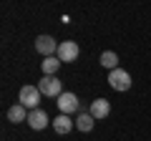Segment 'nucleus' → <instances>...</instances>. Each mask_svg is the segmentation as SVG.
<instances>
[{"mask_svg":"<svg viewBox=\"0 0 151 141\" xmlns=\"http://www.w3.org/2000/svg\"><path fill=\"white\" fill-rule=\"evenodd\" d=\"M38 91L43 93V96H48V98H58L60 93H63V83L55 76H43L38 81Z\"/></svg>","mask_w":151,"mask_h":141,"instance_id":"1","label":"nucleus"},{"mask_svg":"<svg viewBox=\"0 0 151 141\" xmlns=\"http://www.w3.org/2000/svg\"><path fill=\"white\" fill-rule=\"evenodd\" d=\"M108 86L113 88V91H129L131 88V73L124 68H116L108 73Z\"/></svg>","mask_w":151,"mask_h":141,"instance_id":"2","label":"nucleus"},{"mask_svg":"<svg viewBox=\"0 0 151 141\" xmlns=\"http://www.w3.org/2000/svg\"><path fill=\"white\" fill-rule=\"evenodd\" d=\"M40 96H43V93L38 91V86H23L20 93H18V101H20L25 109H33V111H35L38 103H40Z\"/></svg>","mask_w":151,"mask_h":141,"instance_id":"3","label":"nucleus"},{"mask_svg":"<svg viewBox=\"0 0 151 141\" xmlns=\"http://www.w3.org/2000/svg\"><path fill=\"white\" fill-rule=\"evenodd\" d=\"M78 53H81V48H78V43L76 40H63V43L58 45V60L60 63H76L78 60Z\"/></svg>","mask_w":151,"mask_h":141,"instance_id":"4","label":"nucleus"},{"mask_svg":"<svg viewBox=\"0 0 151 141\" xmlns=\"http://www.w3.org/2000/svg\"><path fill=\"white\" fill-rule=\"evenodd\" d=\"M58 45L60 43H55L53 35H38L35 38V50L40 55H45V58H50L53 53H58Z\"/></svg>","mask_w":151,"mask_h":141,"instance_id":"5","label":"nucleus"},{"mask_svg":"<svg viewBox=\"0 0 151 141\" xmlns=\"http://www.w3.org/2000/svg\"><path fill=\"white\" fill-rule=\"evenodd\" d=\"M55 103H58V109H60V114H76L78 111V96L76 93H68V91H63L58 98H55Z\"/></svg>","mask_w":151,"mask_h":141,"instance_id":"6","label":"nucleus"},{"mask_svg":"<svg viewBox=\"0 0 151 141\" xmlns=\"http://www.w3.org/2000/svg\"><path fill=\"white\" fill-rule=\"evenodd\" d=\"M48 124H53V121L48 119V114H45L43 109H35V111L28 114V126H30L33 131H43Z\"/></svg>","mask_w":151,"mask_h":141,"instance_id":"7","label":"nucleus"},{"mask_svg":"<svg viewBox=\"0 0 151 141\" xmlns=\"http://www.w3.org/2000/svg\"><path fill=\"white\" fill-rule=\"evenodd\" d=\"M88 114L96 121H101V119H106V116L111 114V103H108L106 98H96V101L91 103V111H88Z\"/></svg>","mask_w":151,"mask_h":141,"instance_id":"8","label":"nucleus"},{"mask_svg":"<svg viewBox=\"0 0 151 141\" xmlns=\"http://www.w3.org/2000/svg\"><path fill=\"white\" fill-rule=\"evenodd\" d=\"M28 114H30V111H28L23 103H15V106H10V111H8V121L23 124V121H28Z\"/></svg>","mask_w":151,"mask_h":141,"instance_id":"9","label":"nucleus"},{"mask_svg":"<svg viewBox=\"0 0 151 141\" xmlns=\"http://www.w3.org/2000/svg\"><path fill=\"white\" fill-rule=\"evenodd\" d=\"M53 129H55V134H70L73 131V121H70V116H65V114H58L55 116V121H53Z\"/></svg>","mask_w":151,"mask_h":141,"instance_id":"10","label":"nucleus"},{"mask_svg":"<svg viewBox=\"0 0 151 141\" xmlns=\"http://www.w3.org/2000/svg\"><path fill=\"white\" fill-rule=\"evenodd\" d=\"M60 68V60L58 55H50V58H45L43 63H40V70H43V76H55Z\"/></svg>","mask_w":151,"mask_h":141,"instance_id":"11","label":"nucleus"},{"mask_svg":"<svg viewBox=\"0 0 151 141\" xmlns=\"http://www.w3.org/2000/svg\"><path fill=\"white\" fill-rule=\"evenodd\" d=\"M93 124H96V119H93L91 114H78V119H76V129L83 131V134H88V131L93 129Z\"/></svg>","mask_w":151,"mask_h":141,"instance_id":"12","label":"nucleus"},{"mask_svg":"<svg viewBox=\"0 0 151 141\" xmlns=\"http://www.w3.org/2000/svg\"><path fill=\"white\" fill-rule=\"evenodd\" d=\"M101 65L108 70H116L119 68V55L113 53V50H106V53H101Z\"/></svg>","mask_w":151,"mask_h":141,"instance_id":"13","label":"nucleus"}]
</instances>
